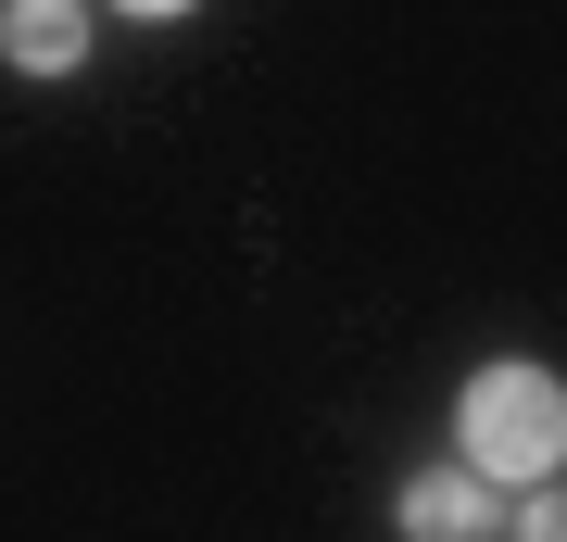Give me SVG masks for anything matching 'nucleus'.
Returning a JSON list of instances; mask_svg holds the SVG:
<instances>
[{
  "label": "nucleus",
  "instance_id": "f03ea898",
  "mask_svg": "<svg viewBox=\"0 0 567 542\" xmlns=\"http://www.w3.org/2000/svg\"><path fill=\"white\" fill-rule=\"evenodd\" d=\"M0 63L13 76H76L89 63V13L76 0H0Z\"/></svg>",
  "mask_w": 567,
  "mask_h": 542
},
{
  "label": "nucleus",
  "instance_id": "39448f33",
  "mask_svg": "<svg viewBox=\"0 0 567 542\" xmlns=\"http://www.w3.org/2000/svg\"><path fill=\"white\" fill-rule=\"evenodd\" d=\"M114 13H140V25H164V13H189V0H114Z\"/></svg>",
  "mask_w": 567,
  "mask_h": 542
},
{
  "label": "nucleus",
  "instance_id": "20e7f679",
  "mask_svg": "<svg viewBox=\"0 0 567 542\" xmlns=\"http://www.w3.org/2000/svg\"><path fill=\"white\" fill-rule=\"evenodd\" d=\"M517 530H529V542H567V492H555V480H517Z\"/></svg>",
  "mask_w": 567,
  "mask_h": 542
},
{
  "label": "nucleus",
  "instance_id": "f257e3e1",
  "mask_svg": "<svg viewBox=\"0 0 567 542\" xmlns=\"http://www.w3.org/2000/svg\"><path fill=\"white\" fill-rule=\"evenodd\" d=\"M454 442H466V467H480L492 492H517V480H555L567 467V379L555 366H480L466 379V403H454Z\"/></svg>",
  "mask_w": 567,
  "mask_h": 542
},
{
  "label": "nucleus",
  "instance_id": "7ed1b4c3",
  "mask_svg": "<svg viewBox=\"0 0 567 542\" xmlns=\"http://www.w3.org/2000/svg\"><path fill=\"white\" fill-rule=\"evenodd\" d=\"M391 518H404L416 542H480V530H505V492H492L480 467H454V480H416Z\"/></svg>",
  "mask_w": 567,
  "mask_h": 542
}]
</instances>
